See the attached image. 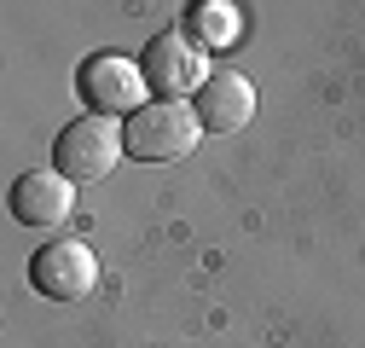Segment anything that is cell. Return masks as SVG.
<instances>
[{
    "instance_id": "1",
    "label": "cell",
    "mask_w": 365,
    "mask_h": 348,
    "mask_svg": "<svg viewBox=\"0 0 365 348\" xmlns=\"http://www.w3.org/2000/svg\"><path fill=\"white\" fill-rule=\"evenodd\" d=\"M197 134H203V122L186 99H151L128 116L122 145L133 163H174V157L197 151Z\"/></svg>"
},
{
    "instance_id": "2",
    "label": "cell",
    "mask_w": 365,
    "mask_h": 348,
    "mask_svg": "<svg viewBox=\"0 0 365 348\" xmlns=\"http://www.w3.org/2000/svg\"><path fill=\"white\" fill-rule=\"evenodd\" d=\"M128 157V145H122V128L110 122V116H76V122H64L58 128V140H53V168L64 174L70 186H87V180H105V174L116 168Z\"/></svg>"
},
{
    "instance_id": "3",
    "label": "cell",
    "mask_w": 365,
    "mask_h": 348,
    "mask_svg": "<svg viewBox=\"0 0 365 348\" xmlns=\"http://www.w3.org/2000/svg\"><path fill=\"white\" fill-rule=\"evenodd\" d=\"M76 87H81V105H93V116H133L145 99V76H140V58H122V53H93L81 58L76 70Z\"/></svg>"
},
{
    "instance_id": "4",
    "label": "cell",
    "mask_w": 365,
    "mask_h": 348,
    "mask_svg": "<svg viewBox=\"0 0 365 348\" xmlns=\"http://www.w3.org/2000/svg\"><path fill=\"white\" fill-rule=\"evenodd\" d=\"M29 285L47 296V302H81V296H93V285H99V255H93V244H81V238L41 244V250L29 255Z\"/></svg>"
},
{
    "instance_id": "5",
    "label": "cell",
    "mask_w": 365,
    "mask_h": 348,
    "mask_svg": "<svg viewBox=\"0 0 365 348\" xmlns=\"http://www.w3.org/2000/svg\"><path fill=\"white\" fill-rule=\"evenodd\" d=\"M140 76H145V87H157V99H180L192 87H203V53H197V41L192 35H180V29H163V35H151L145 41V53H140Z\"/></svg>"
},
{
    "instance_id": "6",
    "label": "cell",
    "mask_w": 365,
    "mask_h": 348,
    "mask_svg": "<svg viewBox=\"0 0 365 348\" xmlns=\"http://www.w3.org/2000/svg\"><path fill=\"white\" fill-rule=\"evenodd\" d=\"M192 111L203 122V134H238L255 116V87H250L244 70H209L203 87L192 93Z\"/></svg>"
},
{
    "instance_id": "7",
    "label": "cell",
    "mask_w": 365,
    "mask_h": 348,
    "mask_svg": "<svg viewBox=\"0 0 365 348\" xmlns=\"http://www.w3.org/2000/svg\"><path fill=\"white\" fill-rule=\"evenodd\" d=\"M76 209V186L58 168H29L12 180V215L24 227H64Z\"/></svg>"
},
{
    "instance_id": "8",
    "label": "cell",
    "mask_w": 365,
    "mask_h": 348,
    "mask_svg": "<svg viewBox=\"0 0 365 348\" xmlns=\"http://www.w3.org/2000/svg\"><path fill=\"white\" fill-rule=\"evenodd\" d=\"M192 24L209 41H226V35H232V6H192Z\"/></svg>"
}]
</instances>
